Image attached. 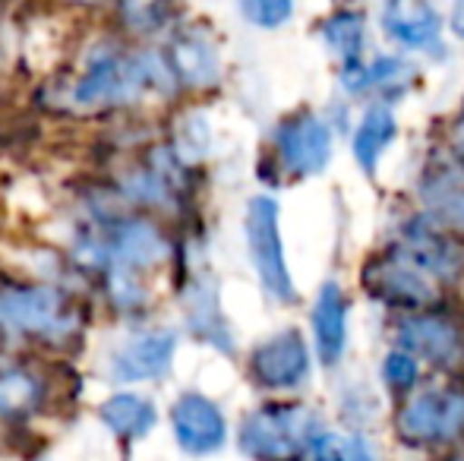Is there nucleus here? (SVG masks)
Wrapping results in <instances>:
<instances>
[{
	"label": "nucleus",
	"mask_w": 464,
	"mask_h": 461,
	"mask_svg": "<svg viewBox=\"0 0 464 461\" xmlns=\"http://www.w3.org/2000/svg\"><path fill=\"white\" fill-rule=\"evenodd\" d=\"M398 244L436 278V282H455L464 272V253L461 240L452 237L449 231H442L440 225H433L427 216L414 218L401 228V240Z\"/></svg>",
	"instance_id": "1a4fd4ad"
},
{
	"label": "nucleus",
	"mask_w": 464,
	"mask_h": 461,
	"mask_svg": "<svg viewBox=\"0 0 464 461\" xmlns=\"http://www.w3.org/2000/svg\"><path fill=\"white\" fill-rule=\"evenodd\" d=\"M395 348L440 370H455L464 363V322L446 310L404 313L395 329Z\"/></svg>",
	"instance_id": "39448f33"
},
{
	"label": "nucleus",
	"mask_w": 464,
	"mask_h": 461,
	"mask_svg": "<svg viewBox=\"0 0 464 461\" xmlns=\"http://www.w3.org/2000/svg\"><path fill=\"white\" fill-rule=\"evenodd\" d=\"M174 424H178V437L189 452H212L225 439V420H221L218 408L212 401L199 399V395H187L174 411Z\"/></svg>",
	"instance_id": "ddd939ff"
},
{
	"label": "nucleus",
	"mask_w": 464,
	"mask_h": 461,
	"mask_svg": "<svg viewBox=\"0 0 464 461\" xmlns=\"http://www.w3.org/2000/svg\"><path fill=\"white\" fill-rule=\"evenodd\" d=\"M306 461H348V446H338L332 437H325V433H319L316 443H313L310 456H306Z\"/></svg>",
	"instance_id": "a211bd4d"
},
{
	"label": "nucleus",
	"mask_w": 464,
	"mask_h": 461,
	"mask_svg": "<svg viewBox=\"0 0 464 461\" xmlns=\"http://www.w3.org/2000/svg\"><path fill=\"white\" fill-rule=\"evenodd\" d=\"M244 16L259 29H278L294 16V0H240Z\"/></svg>",
	"instance_id": "f3484780"
},
{
	"label": "nucleus",
	"mask_w": 464,
	"mask_h": 461,
	"mask_svg": "<svg viewBox=\"0 0 464 461\" xmlns=\"http://www.w3.org/2000/svg\"><path fill=\"white\" fill-rule=\"evenodd\" d=\"M316 437V418L304 405H269L244 424V449L256 461H306Z\"/></svg>",
	"instance_id": "f03ea898"
},
{
	"label": "nucleus",
	"mask_w": 464,
	"mask_h": 461,
	"mask_svg": "<svg viewBox=\"0 0 464 461\" xmlns=\"http://www.w3.org/2000/svg\"><path fill=\"white\" fill-rule=\"evenodd\" d=\"M332 130L313 111H294L278 123L276 130V155L278 165L291 178H313L325 171L332 161Z\"/></svg>",
	"instance_id": "0eeeda50"
},
{
	"label": "nucleus",
	"mask_w": 464,
	"mask_h": 461,
	"mask_svg": "<svg viewBox=\"0 0 464 461\" xmlns=\"http://www.w3.org/2000/svg\"><path fill=\"white\" fill-rule=\"evenodd\" d=\"M379 25L398 48L408 51L436 48L442 35V16L430 0H385Z\"/></svg>",
	"instance_id": "9d476101"
},
{
	"label": "nucleus",
	"mask_w": 464,
	"mask_h": 461,
	"mask_svg": "<svg viewBox=\"0 0 464 461\" xmlns=\"http://www.w3.org/2000/svg\"><path fill=\"white\" fill-rule=\"evenodd\" d=\"M323 44L329 48L332 57H338V63H354L363 61V48H367V16L363 10L354 6H342V10L329 13L319 25Z\"/></svg>",
	"instance_id": "4468645a"
},
{
	"label": "nucleus",
	"mask_w": 464,
	"mask_h": 461,
	"mask_svg": "<svg viewBox=\"0 0 464 461\" xmlns=\"http://www.w3.org/2000/svg\"><path fill=\"white\" fill-rule=\"evenodd\" d=\"M363 291L376 303L401 313H423L436 310L442 282H436L401 244H392L385 250L372 253L363 265Z\"/></svg>",
	"instance_id": "f257e3e1"
},
{
	"label": "nucleus",
	"mask_w": 464,
	"mask_h": 461,
	"mask_svg": "<svg viewBox=\"0 0 464 461\" xmlns=\"http://www.w3.org/2000/svg\"><path fill=\"white\" fill-rule=\"evenodd\" d=\"M452 29L464 35V0H452Z\"/></svg>",
	"instance_id": "aec40b11"
},
{
	"label": "nucleus",
	"mask_w": 464,
	"mask_h": 461,
	"mask_svg": "<svg viewBox=\"0 0 464 461\" xmlns=\"http://www.w3.org/2000/svg\"><path fill=\"white\" fill-rule=\"evenodd\" d=\"M348 461H376V456L370 452V446L363 439H351L348 443Z\"/></svg>",
	"instance_id": "6ab92c4d"
},
{
	"label": "nucleus",
	"mask_w": 464,
	"mask_h": 461,
	"mask_svg": "<svg viewBox=\"0 0 464 461\" xmlns=\"http://www.w3.org/2000/svg\"><path fill=\"white\" fill-rule=\"evenodd\" d=\"M395 430L411 446L455 443L464 437V386L427 389L411 395L395 418Z\"/></svg>",
	"instance_id": "7ed1b4c3"
},
{
	"label": "nucleus",
	"mask_w": 464,
	"mask_h": 461,
	"mask_svg": "<svg viewBox=\"0 0 464 461\" xmlns=\"http://www.w3.org/2000/svg\"><path fill=\"white\" fill-rule=\"evenodd\" d=\"M246 240H250V256L256 265L259 282L266 284L278 303H294L297 291H294L291 272H287L285 246H281L278 231V206L269 197H256L246 212Z\"/></svg>",
	"instance_id": "423d86ee"
},
{
	"label": "nucleus",
	"mask_w": 464,
	"mask_h": 461,
	"mask_svg": "<svg viewBox=\"0 0 464 461\" xmlns=\"http://www.w3.org/2000/svg\"><path fill=\"white\" fill-rule=\"evenodd\" d=\"M446 461H464V452H455L452 458H446Z\"/></svg>",
	"instance_id": "4be33fe9"
},
{
	"label": "nucleus",
	"mask_w": 464,
	"mask_h": 461,
	"mask_svg": "<svg viewBox=\"0 0 464 461\" xmlns=\"http://www.w3.org/2000/svg\"><path fill=\"white\" fill-rule=\"evenodd\" d=\"M423 216L464 240V158L455 149H433L417 180Z\"/></svg>",
	"instance_id": "20e7f679"
},
{
	"label": "nucleus",
	"mask_w": 464,
	"mask_h": 461,
	"mask_svg": "<svg viewBox=\"0 0 464 461\" xmlns=\"http://www.w3.org/2000/svg\"><path fill=\"white\" fill-rule=\"evenodd\" d=\"M455 152L464 158V105L459 111V120H455Z\"/></svg>",
	"instance_id": "412c9836"
},
{
	"label": "nucleus",
	"mask_w": 464,
	"mask_h": 461,
	"mask_svg": "<svg viewBox=\"0 0 464 461\" xmlns=\"http://www.w3.org/2000/svg\"><path fill=\"white\" fill-rule=\"evenodd\" d=\"M420 379V360L414 354H408L404 348H392L382 357V382L395 395H408Z\"/></svg>",
	"instance_id": "dca6fc26"
},
{
	"label": "nucleus",
	"mask_w": 464,
	"mask_h": 461,
	"mask_svg": "<svg viewBox=\"0 0 464 461\" xmlns=\"http://www.w3.org/2000/svg\"><path fill=\"white\" fill-rule=\"evenodd\" d=\"M253 379L266 389H297L310 379V345L297 329H285L253 351Z\"/></svg>",
	"instance_id": "6e6552de"
},
{
	"label": "nucleus",
	"mask_w": 464,
	"mask_h": 461,
	"mask_svg": "<svg viewBox=\"0 0 464 461\" xmlns=\"http://www.w3.org/2000/svg\"><path fill=\"white\" fill-rule=\"evenodd\" d=\"M313 348L323 367H335L348 348V297L338 282H325L310 313Z\"/></svg>",
	"instance_id": "9b49d317"
},
{
	"label": "nucleus",
	"mask_w": 464,
	"mask_h": 461,
	"mask_svg": "<svg viewBox=\"0 0 464 461\" xmlns=\"http://www.w3.org/2000/svg\"><path fill=\"white\" fill-rule=\"evenodd\" d=\"M414 63L401 54H379L370 63V92H379L382 101H398L414 86Z\"/></svg>",
	"instance_id": "2eb2a0df"
},
{
	"label": "nucleus",
	"mask_w": 464,
	"mask_h": 461,
	"mask_svg": "<svg viewBox=\"0 0 464 461\" xmlns=\"http://www.w3.org/2000/svg\"><path fill=\"white\" fill-rule=\"evenodd\" d=\"M395 136H398L395 111H392L385 101H372V105L363 108V114L357 117L351 152H354V161L361 165V171L367 174V178H376L379 161L389 152Z\"/></svg>",
	"instance_id": "f8f14e48"
}]
</instances>
